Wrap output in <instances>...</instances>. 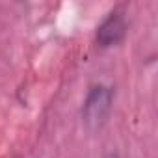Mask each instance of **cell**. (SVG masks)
Masks as SVG:
<instances>
[{
    "label": "cell",
    "instance_id": "7a4b0ae2",
    "mask_svg": "<svg viewBox=\"0 0 158 158\" xmlns=\"http://www.w3.org/2000/svg\"><path fill=\"white\" fill-rule=\"evenodd\" d=\"M125 30H127L125 17L117 11L110 13V17L97 30V41L101 47H114L125 37Z\"/></svg>",
    "mask_w": 158,
    "mask_h": 158
},
{
    "label": "cell",
    "instance_id": "3957f363",
    "mask_svg": "<svg viewBox=\"0 0 158 158\" xmlns=\"http://www.w3.org/2000/svg\"><path fill=\"white\" fill-rule=\"evenodd\" d=\"M106 158H117V156H115V154H110V156H106Z\"/></svg>",
    "mask_w": 158,
    "mask_h": 158
},
{
    "label": "cell",
    "instance_id": "6da1fadb",
    "mask_svg": "<svg viewBox=\"0 0 158 158\" xmlns=\"http://www.w3.org/2000/svg\"><path fill=\"white\" fill-rule=\"evenodd\" d=\"M112 110V89L106 86L91 88L84 104V121L89 128H101Z\"/></svg>",
    "mask_w": 158,
    "mask_h": 158
}]
</instances>
